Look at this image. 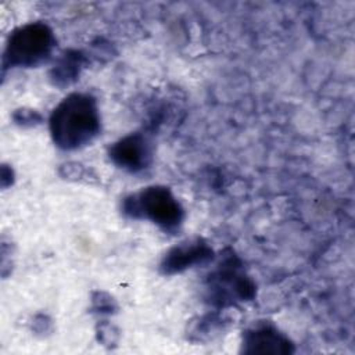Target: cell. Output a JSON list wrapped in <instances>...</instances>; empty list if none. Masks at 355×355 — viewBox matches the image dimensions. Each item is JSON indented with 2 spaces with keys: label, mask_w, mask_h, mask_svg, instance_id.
I'll list each match as a JSON object with an SVG mask.
<instances>
[{
  "label": "cell",
  "mask_w": 355,
  "mask_h": 355,
  "mask_svg": "<svg viewBox=\"0 0 355 355\" xmlns=\"http://www.w3.org/2000/svg\"><path fill=\"white\" fill-rule=\"evenodd\" d=\"M212 258L211 247L202 240L182 243L168 251L161 262V270L165 275L179 273L198 263H205Z\"/></svg>",
  "instance_id": "8992f818"
},
{
  "label": "cell",
  "mask_w": 355,
  "mask_h": 355,
  "mask_svg": "<svg viewBox=\"0 0 355 355\" xmlns=\"http://www.w3.org/2000/svg\"><path fill=\"white\" fill-rule=\"evenodd\" d=\"M209 288L212 295L220 304L244 301L254 295V284L236 268H220L211 279Z\"/></svg>",
  "instance_id": "5b68a950"
},
{
  "label": "cell",
  "mask_w": 355,
  "mask_h": 355,
  "mask_svg": "<svg viewBox=\"0 0 355 355\" xmlns=\"http://www.w3.org/2000/svg\"><path fill=\"white\" fill-rule=\"evenodd\" d=\"M123 212L133 218H146L162 227L173 232L183 222V208L175 196L161 186L146 187L123 201Z\"/></svg>",
  "instance_id": "7a4b0ae2"
},
{
  "label": "cell",
  "mask_w": 355,
  "mask_h": 355,
  "mask_svg": "<svg viewBox=\"0 0 355 355\" xmlns=\"http://www.w3.org/2000/svg\"><path fill=\"white\" fill-rule=\"evenodd\" d=\"M53 47L54 35L46 24H26L11 33L6 60L12 67H36L49 58Z\"/></svg>",
  "instance_id": "3957f363"
},
{
  "label": "cell",
  "mask_w": 355,
  "mask_h": 355,
  "mask_svg": "<svg viewBox=\"0 0 355 355\" xmlns=\"http://www.w3.org/2000/svg\"><path fill=\"white\" fill-rule=\"evenodd\" d=\"M54 143L64 150H76L93 141L100 132V114L96 100L83 93L65 97L50 116Z\"/></svg>",
  "instance_id": "6da1fadb"
},
{
  "label": "cell",
  "mask_w": 355,
  "mask_h": 355,
  "mask_svg": "<svg viewBox=\"0 0 355 355\" xmlns=\"http://www.w3.org/2000/svg\"><path fill=\"white\" fill-rule=\"evenodd\" d=\"M243 351L247 354H290V340L270 326H258L244 333Z\"/></svg>",
  "instance_id": "52a82bcc"
},
{
  "label": "cell",
  "mask_w": 355,
  "mask_h": 355,
  "mask_svg": "<svg viewBox=\"0 0 355 355\" xmlns=\"http://www.w3.org/2000/svg\"><path fill=\"white\" fill-rule=\"evenodd\" d=\"M110 157L119 168L129 172H139L151 162L153 151L148 140L139 135H129L110 148Z\"/></svg>",
  "instance_id": "277c9868"
}]
</instances>
